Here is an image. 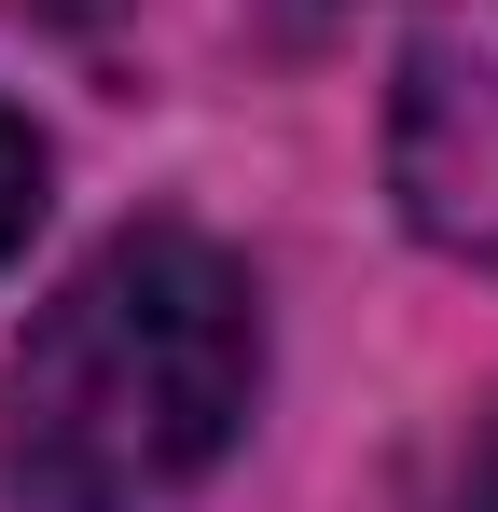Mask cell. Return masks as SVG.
Listing matches in <instances>:
<instances>
[{
	"label": "cell",
	"mask_w": 498,
	"mask_h": 512,
	"mask_svg": "<svg viewBox=\"0 0 498 512\" xmlns=\"http://www.w3.org/2000/svg\"><path fill=\"white\" fill-rule=\"evenodd\" d=\"M263 388V305L236 250L139 222L28 319L0 374V485L28 512H153L180 499Z\"/></svg>",
	"instance_id": "1"
},
{
	"label": "cell",
	"mask_w": 498,
	"mask_h": 512,
	"mask_svg": "<svg viewBox=\"0 0 498 512\" xmlns=\"http://www.w3.org/2000/svg\"><path fill=\"white\" fill-rule=\"evenodd\" d=\"M388 194H402V222L443 263L498 277V0H402Z\"/></svg>",
	"instance_id": "2"
},
{
	"label": "cell",
	"mask_w": 498,
	"mask_h": 512,
	"mask_svg": "<svg viewBox=\"0 0 498 512\" xmlns=\"http://www.w3.org/2000/svg\"><path fill=\"white\" fill-rule=\"evenodd\" d=\"M28 222H42V139L0 111V263L28 250Z\"/></svg>",
	"instance_id": "3"
},
{
	"label": "cell",
	"mask_w": 498,
	"mask_h": 512,
	"mask_svg": "<svg viewBox=\"0 0 498 512\" xmlns=\"http://www.w3.org/2000/svg\"><path fill=\"white\" fill-rule=\"evenodd\" d=\"M42 28H97V14H125V0H28Z\"/></svg>",
	"instance_id": "4"
},
{
	"label": "cell",
	"mask_w": 498,
	"mask_h": 512,
	"mask_svg": "<svg viewBox=\"0 0 498 512\" xmlns=\"http://www.w3.org/2000/svg\"><path fill=\"white\" fill-rule=\"evenodd\" d=\"M457 512H498V443H485V471H471V499H457Z\"/></svg>",
	"instance_id": "5"
}]
</instances>
